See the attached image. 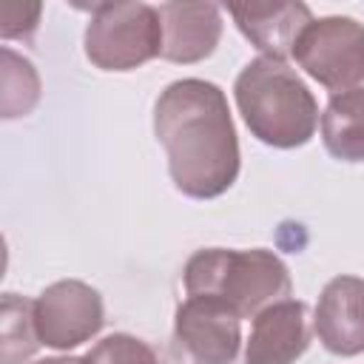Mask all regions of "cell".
<instances>
[{
    "label": "cell",
    "mask_w": 364,
    "mask_h": 364,
    "mask_svg": "<svg viewBox=\"0 0 364 364\" xmlns=\"http://www.w3.org/2000/svg\"><path fill=\"white\" fill-rule=\"evenodd\" d=\"M154 136L179 193L216 199L239 176V136L225 91L199 77L165 85L154 102Z\"/></svg>",
    "instance_id": "1"
},
{
    "label": "cell",
    "mask_w": 364,
    "mask_h": 364,
    "mask_svg": "<svg viewBox=\"0 0 364 364\" xmlns=\"http://www.w3.org/2000/svg\"><path fill=\"white\" fill-rule=\"evenodd\" d=\"M233 97L250 134L270 148H301L318 128V102L287 60H250L233 82Z\"/></svg>",
    "instance_id": "2"
},
{
    "label": "cell",
    "mask_w": 364,
    "mask_h": 364,
    "mask_svg": "<svg viewBox=\"0 0 364 364\" xmlns=\"http://www.w3.org/2000/svg\"><path fill=\"white\" fill-rule=\"evenodd\" d=\"M188 296H208L228 304L239 318H256L264 307L290 299L293 279L287 264L267 247L196 250L182 270Z\"/></svg>",
    "instance_id": "3"
},
{
    "label": "cell",
    "mask_w": 364,
    "mask_h": 364,
    "mask_svg": "<svg viewBox=\"0 0 364 364\" xmlns=\"http://www.w3.org/2000/svg\"><path fill=\"white\" fill-rule=\"evenodd\" d=\"M85 26V57L100 71H134L162 57L159 9L148 3H94Z\"/></svg>",
    "instance_id": "4"
},
{
    "label": "cell",
    "mask_w": 364,
    "mask_h": 364,
    "mask_svg": "<svg viewBox=\"0 0 364 364\" xmlns=\"http://www.w3.org/2000/svg\"><path fill=\"white\" fill-rule=\"evenodd\" d=\"M293 57L330 94L364 82V23L344 14L313 20L296 40Z\"/></svg>",
    "instance_id": "5"
},
{
    "label": "cell",
    "mask_w": 364,
    "mask_h": 364,
    "mask_svg": "<svg viewBox=\"0 0 364 364\" xmlns=\"http://www.w3.org/2000/svg\"><path fill=\"white\" fill-rule=\"evenodd\" d=\"M102 324V296L80 279H60L34 299V327L40 344L51 350H74L82 341H91Z\"/></svg>",
    "instance_id": "6"
},
{
    "label": "cell",
    "mask_w": 364,
    "mask_h": 364,
    "mask_svg": "<svg viewBox=\"0 0 364 364\" xmlns=\"http://www.w3.org/2000/svg\"><path fill=\"white\" fill-rule=\"evenodd\" d=\"M173 338L196 364H233L242 347V318L216 299L188 296L173 313Z\"/></svg>",
    "instance_id": "7"
},
{
    "label": "cell",
    "mask_w": 364,
    "mask_h": 364,
    "mask_svg": "<svg viewBox=\"0 0 364 364\" xmlns=\"http://www.w3.org/2000/svg\"><path fill=\"white\" fill-rule=\"evenodd\" d=\"M313 333L333 355L350 358L364 353V279L341 273L321 287Z\"/></svg>",
    "instance_id": "8"
},
{
    "label": "cell",
    "mask_w": 364,
    "mask_h": 364,
    "mask_svg": "<svg viewBox=\"0 0 364 364\" xmlns=\"http://www.w3.org/2000/svg\"><path fill=\"white\" fill-rule=\"evenodd\" d=\"M313 338L307 304L301 299H282L264 307L245 341V364H296Z\"/></svg>",
    "instance_id": "9"
},
{
    "label": "cell",
    "mask_w": 364,
    "mask_h": 364,
    "mask_svg": "<svg viewBox=\"0 0 364 364\" xmlns=\"http://www.w3.org/2000/svg\"><path fill=\"white\" fill-rule=\"evenodd\" d=\"M162 60L199 63L210 57L222 40V11L216 3H162Z\"/></svg>",
    "instance_id": "10"
},
{
    "label": "cell",
    "mask_w": 364,
    "mask_h": 364,
    "mask_svg": "<svg viewBox=\"0 0 364 364\" xmlns=\"http://www.w3.org/2000/svg\"><path fill=\"white\" fill-rule=\"evenodd\" d=\"M236 28L264 54L287 60L299 34L313 23V14L304 3H233L228 6Z\"/></svg>",
    "instance_id": "11"
},
{
    "label": "cell",
    "mask_w": 364,
    "mask_h": 364,
    "mask_svg": "<svg viewBox=\"0 0 364 364\" xmlns=\"http://www.w3.org/2000/svg\"><path fill=\"white\" fill-rule=\"evenodd\" d=\"M318 131L324 151L333 159L364 162V82L350 91L330 94L318 117Z\"/></svg>",
    "instance_id": "12"
},
{
    "label": "cell",
    "mask_w": 364,
    "mask_h": 364,
    "mask_svg": "<svg viewBox=\"0 0 364 364\" xmlns=\"http://www.w3.org/2000/svg\"><path fill=\"white\" fill-rule=\"evenodd\" d=\"M40 347L34 327V301L17 293H3L0 299V361L26 364Z\"/></svg>",
    "instance_id": "13"
},
{
    "label": "cell",
    "mask_w": 364,
    "mask_h": 364,
    "mask_svg": "<svg viewBox=\"0 0 364 364\" xmlns=\"http://www.w3.org/2000/svg\"><path fill=\"white\" fill-rule=\"evenodd\" d=\"M3 94H0V117L17 119L34 111L40 102V74L28 57L17 54L14 48L3 46Z\"/></svg>",
    "instance_id": "14"
},
{
    "label": "cell",
    "mask_w": 364,
    "mask_h": 364,
    "mask_svg": "<svg viewBox=\"0 0 364 364\" xmlns=\"http://www.w3.org/2000/svg\"><path fill=\"white\" fill-rule=\"evenodd\" d=\"M154 358L156 353L142 338L128 333H111L82 355V364H148Z\"/></svg>",
    "instance_id": "15"
},
{
    "label": "cell",
    "mask_w": 364,
    "mask_h": 364,
    "mask_svg": "<svg viewBox=\"0 0 364 364\" xmlns=\"http://www.w3.org/2000/svg\"><path fill=\"white\" fill-rule=\"evenodd\" d=\"M40 3L3 0L0 3V37L3 40H28L40 26Z\"/></svg>",
    "instance_id": "16"
},
{
    "label": "cell",
    "mask_w": 364,
    "mask_h": 364,
    "mask_svg": "<svg viewBox=\"0 0 364 364\" xmlns=\"http://www.w3.org/2000/svg\"><path fill=\"white\" fill-rule=\"evenodd\" d=\"M34 364H82V358H74V355H54V358H43V361H34Z\"/></svg>",
    "instance_id": "17"
},
{
    "label": "cell",
    "mask_w": 364,
    "mask_h": 364,
    "mask_svg": "<svg viewBox=\"0 0 364 364\" xmlns=\"http://www.w3.org/2000/svg\"><path fill=\"white\" fill-rule=\"evenodd\" d=\"M148 364H159V361H156V358H154V361H148Z\"/></svg>",
    "instance_id": "18"
}]
</instances>
